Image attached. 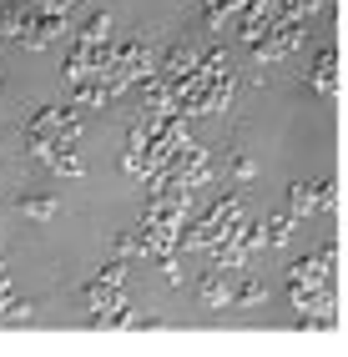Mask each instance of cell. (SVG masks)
I'll return each mask as SVG.
<instances>
[{
    "mask_svg": "<svg viewBox=\"0 0 348 357\" xmlns=\"http://www.w3.org/2000/svg\"><path fill=\"white\" fill-rule=\"evenodd\" d=\"M323 206H333V181L328 176H313V181H293L288 186V211H293L298 222L318 217Z\"/></svg>",
    "mask_w": 348,
    "mask_h": 357,
    "instance_id": "obj_1",
    "label": "cell"
},
{
    "mask_svg": "<svg viewBox=\"0 0 348 357\" xmlns=\"http://www.w3.org/2000/svg\"><path fill=\"white\" fill-rule=\"evenodd\" d=\"M197 61H202V51H197V45H172V51H167V61H161V70H157V76L167 81V86H177V81H187V76H197Z\"/></svg>",
    "mask_w": 348,
    "mask_h": 357,
    "instance_id": "obj_2",
    "label": "cell"
},
{
    "mask_svg": "<svg viewBox=\"0 0 348 357\" xmlns=\"http://www.w3.org/2000/svg\"><path fill=\"white\" fill-rule=\"evenodd\" d=\"M232 282H238V272H227V267H212L202 282H197V297L207 307H232Z\"/></svg>",
    "mask_w": 348,
    "mask_h": 357,
    "instance_id": "obj_3",
    "label": "cell"
},
{
    "mask_svg": "<svg viewBox=\"0 0 348 357\" xmlns=\"http://www.w3.org/2000/svg\"><path fill=\"white\" fill-rule=\"evenodd\" d=\"M308 86L318 91V96H333L338 91V70H333V45H323L318 61L308 66Z\"/></svg>",
    "mask_w": 348,
    "mask_h": 357,
    "instance_id": "obj_4",
    "label": "cell"
},
{
    "mask_svg": "<svg viewBox=\"0 0 348 357\" xmlns=\"http://www.w3.org/2000/svg\"><path fill=\"white\" fill-rule=\"evenodd\" d=\"M263 297H268V287L242 267V282H232V307H252V302H263Z\"/></svg>",
    "mask_w": 348,
    "mask_h": 357,
    "instance_id": "obj_5",
    "label": "cell"
},
{
    "mask_svg": "<svg viewBox=\"0 0 348 357\" xmlns=\"http://www.w3.org/2000/svg\"><path fill=\"white\" fill-rule=\"evenodd\" d=\"M293 231H298V217L283 206V211L273 217V231H263V242H268V247H288V242H293Z\"/></svg>",
    "mask_w": 348,
    "mask_h": 357,
    "instance_id": "obj_6",
    "label": "cell"
},
{
    "mask_svg": "<svg viewBox=\"0 0 348 357\" xmlns=\"http://www.w3.org/2000/svg\"><path fill=\"white\" fill-rule=\"evenodd\" d=\"M81 45H111V15H91L86 26L76 31Z\"/></svg>",
    "mask_w": 348,
    "mask_h": 357,
    "instance_id": "obj_7",
    "label": "cell"
},
{
    "mask_svg": "<svg viewBox=\"0 0 348 357\" xmlns=\"http://www.w3.org/2000/svg\"><path fill=\"white\" fill-rule=\"evenodd\" d=\"M20 211H26V217H36V222H51L56 217V197H20Z\"/></svg>",
    "mask_w": 348,
    "mask_h": 357,
    "instance_id": "obj_8",
    "label": "cell"
},
{
    "mask_svg": "<svg viewBox=\"0 0 348 357\" xmlns=\"http://www.w3.org/2000/svg\"><path fill=\"white\" fill-rule=\"evenodd\" d=\"M252 172H258V161H252V156H238V161H232V176H238V181H247Z\"/></svg>",
    "mask_w": 348,
    "mask_h": 357,
    "instance_id": "obj_9",
    "label": "cell"
}]
</instances>
